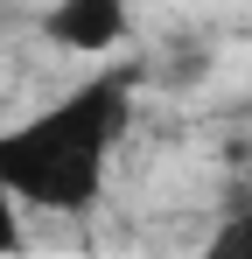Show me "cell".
Returning <instances> with one entry per match:
<instances>
[{
  "label": "cell",
  "mask_w": 252,
  "mask_h": 259,
  "mask_svg": "<svg viewBox=\"0 0 252 259\" xmlns=\"http://www.w3.org/2000/svg\"><path fill=\"white\" fill-rule=\"evenodd\" d=\"M140 70L112 63L56 105L28 112L21 126L0 133V182L21 210H91L119 168V140L133 119Z\"/></svg>",
  "instance_id": "6da1fadb"
},
{
  "label": "cell",
  "mask_w": 252,
  "mask_h": 259,
  "mask_svg": "<svg viewBox=\"0 0 252 259\" xmlns=\"http://www.w3.org/2000/svg\"><path fill=\"white\" fill-rule=\"evenodd\" d=\"M42 28L70 49H119L133 28V0H56L42 14Z\"/></svg>",
  "instance_id": "7a4b0ae2"
},
{
  "label": "cell",
  "mask_w": 252,
  "mask_h": 259,
  "mask_svg": "<svg viewBox=\"0 0 252 259\" xmlns=\"http://www.w3.org/2000/svg\"><path fill=\"white\" fill-rule=\"evenodd\" d=\"M28 245V224H21V203L7 196V182H0V252H21Z\"/></svg>",
  "instance_id": "3957f363"
}]
</instances>
